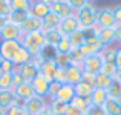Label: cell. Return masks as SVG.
<instances>
[{"label": "cell", "instance_id": "35", "mask_svg": "<svg viewBox=\"0 0 121 115\" xmlns=\"http://www.w3.org/2000/svg\"><path fill=\"white\" fill-rule=\"evenodd\" d=\"M101 74H106L107 77H110V78H115L117 74H118V69H117L115 63H109V62H104L103 66H101Z\"/></svg>", "mask_w": 121, "mask_h": 115}, {"label": "cell", "instance_id": "49", "mask_svg": "<svg viewBox=\"0 0 121 115\" xmlns=\"http://www.w3.org/2000/svg\"><path fill=\"white\" fill-rule=\"evenodd\" d=\"M66 115H83L80 111H77L74 106H71L69 104V107H68V111H66Z\"/></svg>", "mask_w": 121, "mask_h": 115}, {"label": "cell", "instance_id": "8", "mask_svg": "<svg viewBox=\"0 0 121 115\" xmlns=\"http://www.w3.org/2000/svg\"><path fill=\"white\" fill-rule=\"evenodd\" d=\"M49 12H51L49 0H35V2H31V6H29V15L31 17L43 20Z\"/></svg>", "mask_w": 121, "mask_h": 115}, {"label": "cell", "instance_id": "13", "mask_svg": "<svg viewBox=\"0 0 121 115\" xmlns=\"http://www.w3.org/2000/svg\"><path fill=\"white\" fill-rule=\"evenodd\" d=\"M31 86H32V91H34V95H39V97H43V98H48V91H49V83L46 81L41 74H39L35 78L31 81Z\"/></svg>", "mask_w": 121, "mask_h": 115}, {"label": "cell", "instance_id": "12", "mask_svg": "<svg viewBox=\"0 0 121 115\" xmlns=\"http://www.w3.org/2000/svg\"><path fill=\"white\" fill-rule=\"evenodd\" d=\"M17 72L22 75V78H23L25 81L31 83L37 75L40 74V68L34 62H28V63H25V65H22L20 68H17Z\"/></svg>", "mask_w": 121, "mask_h": 115}, {"label": "cell", "instance_id": "16", "mask_svg": "<svg viewBox=\"0 0 121 115\" xmlns=\"http://www.w3.org/2000/svg\"><path fill=\"white\" fill-rule=\"evenodd\" d=\"M57 66L54 63V60H44L43 65L40 66V74L46 78L48 83H52L55 80V74H57Z\"/></svg>", "mask_w": 121, "mask_h": 115}, {"label": "cell", "instance_id": "39", "mask_svg": "<svg viewBox=\"0 0 121 115\" xmlns=\"http://www.w3.org/2000/svg\"><path fill=\"white\" fill-rule=\"evenodd\" d=\"M101 57H103L104 62L115 63V60H117V49H115V48H103V51H101Z\"/></svg>", "mask_w": 121, "mask_h": 115}, {"label": "cell", "instance_id": "30", "mask_svg": "<svg viewBox=\"0 0 121 115\" xmlns=\"http://www.w3.org/2000/svg\"><path fill=\"white\" fill-rule=\"evenodd\" d=\"M28 17H29V11H11V14L8 15V20L20 26Z\"/></svg>", "mask_w": 121, "mask_h": 115}, {"label": "cell", "instance_id": "40", "mask_svg": "<svg viewBox=\"0 0 121 115\" xmlns=\"http://www.w3.org/2000/svg\"><path fill=\"white\" fill-rule=\"evenodd\" d=\"M54 81L60 83V84H66V83H68V74H66V69H63V68L57 69L55 80H54Z\"/></svg>", "mask_w": 121, "mask_h": 115}, {"label": "cell", "instance_id": "17", "mask_svg": "<svg viewBox=\"0 0 121 115\" xmlns=\"http://www.w3.org/2000/svg\"><path fill=\"white\" fill-rule=\"evenodd\" d=\"M15 103V95L12 89H5L2 91L0 89V111H8L12 104Z\"/></svg>", "mask_w": 121, "mask_h": 115}, {"label": "cell", "instance_id": "22", "mask_svg": "<svg viewBox=\"0 0 121 115\" xmlns=\"http://www.w3.org/2000/svg\"><path fill=\"white\" fill-rule=\"evenodd\" d=\"M60 22H61V18H60L55 12L51 11L49 14L41 20V23H43V31L44 29H57L58 25H60Z\"/></svg>", "mask_w": 121, "mask_h": 115}, {"label": "cell", "instance_id": "53", "mask_svg": "<svg viewBox=\"0 0 121 115\" xmlns=\"http://www.w3.org/2000/svg\"><path fill=\"white\" fill-rule=\"evenodd\" d=\"M117 60H120V62H121V48L117 49Z\"/></svg>", "mask_w": 121, "mask_h": 115}, {"label": "cell", "instance_id": "6", "mask_svg": "<svg viewBox=\"0 0 121 115\" xmlns=\"http://www.w3.org/2000/svg\"><path fill=\"white\" fill-rule=\"evenodd\" d=\"M95 37L103 48H110V44L115 43V28L95 26Z\"/></svg>", "mask_w": 121, "mask_h": 115}, {"label": "cell", "instance_id": "14", "mask_svg": "<svg viewBox=\"0 0 121 115\" xmlns=\"http://www.w3.org/2000/svg\"><path fill=\"white\" fill-rule=\"evenodd\" d=\"M12 91H14V95H15V98H17V100L26 101V100H29L31 97H34V91H32V86H31L29 81L20 83V84L15 86Z\"/></svg>", "mask_w": 121, "mask_h": 115}, {"label": "cell", "instance_id": "21", "mask_svg": "<svg viewBox=\"0 0 121 115\" xmlns=\"http://www.w3.org/2000/svg\"><path fill=\"white\" fill-rule=\"evenodd\" d=\"M48 107L51 109V112L54 115H66V111H68L69 104L60 101L58 98H52V100L48 101Z\"/></svg>", "mask_w": 121, "mask_h": 115}, {"label": "cell", "instance_id": "11", "mask_svg": "<svg viewBox=\"0 0 121 115\" xmlns=\"http://www.w3.org/2000/svg\"><path fill=\"white\" fill-rule=\"evenodd\" d=\"M57 29L60 31V34H61L63 37L68 38L71 34H74L77 29H80V23H78L75 15H69V17H66V18H61V22H60Z\"/></svg>", "mask_w": 121, "mask_h": 115}, {"label": "cell", "instance_id": "15", "mask_svg": "<svg viewBox=\"0 0 121 115\" xmlns=\"http://www.w3.org/2000/svg\"><path fill=\"white\" fill-rule=\"evenodd\" d=\"M22 28V32L23 34H31V32H39V31H43V23H41L40 18L35 17H28L23 23L20 25Z\"/></svg>", "mask_w": 121, "mask_h": 115}, {"label": "cell", "instance_id": "23", "mask_svg": "<svg viewBox=\"0 0 121 115\" xmlns=\"http://www.w3.org/2000/svg\"><path fill=\"white\" fill-rule=\"evenodd\" d=\"M104 111L106 115H121V100H113V98H107L104 103Z\"/></svg>", "mask_w": 121, "mask_h": 115}, {"label": "cell", "instance_id": "25", "mask_svg": "<svg viewBox=\"0 0 121 115\" xmlns=\"http://www.w3.org/2000/svg\"><path fill=\"white\" fill-rule=\"evenodd\" d=\"M43 35H44V41L48 44H51V46H57V43L63 38L58 29H44Z\"/></svg>", "mask_w": 121, "mask_h": 115}, {"label": "cell", "instance_id": "24", "mask_svg": "<svg viewBox=\"0 0 121 115\" xmlns=\"http://www.w3.org/2000/svg\"><path fill=\"white\" fill-rule=\"evenodd\" d=\"M68 38H69L71 46L74 48V49H78V48H80L81 44L86 41V32H84V29H81V28H80V29H77L74 34H71Z\"/></svg>", "mask_w": 121, "mask_h": 115}, {"label": "cell", "instance_id": "2", "mask_svg": "<svg viewBox=\"0 0 121 115\" xmlns=\"http://www.w3.org/2000/svg\"><path fill=\"white\" fill-rule=\"evenodd\" d=\"M44 35L43 31H39V32H31V34H23L20 38V44L23 49H26V52L29 54L31 57H35L40 54L41 48L44 46Z\"/></svg>", "mask_w": 121, "mask_h": 115}, {"label": "cell", "instance_id": "18", "mask_svg": "<svg viewBox=\"0 0 121 115\" xmlns=\"http://www.w3.org/2000/svg\"><path fill=\"white\" fill-rule=\"evenodd\" d=\"M74 97H75V89H74V86H71V84H61L60 86V89H58V92H57V97L55 98H58L60 101H63V103H71L72 100H74Z\"/></svg>", "mask_w": 121, "mask_h": 115}, {"label": "cell", "instance_id": "27", "mask_svg": "<svg viewBox=\"0 0 121 115\" xmlns=\"http://www.w3.org/2000/svg\"><path fill=\"white\" fill-rule=\"evenodd\" d=\"M11 62H12V65H14L15 68H20L22 65H25V63L31 62V55L26 52V49L20 48V49H18V52L14 55V58H12Z\"/></svg>", "mask_w": 121, "mask_h": 115}, {"label": "cell", "instance_id": "29", "mask_svg": "<svg viewBox=\"0 0 121 115\" xmlns=\"http://www.w3.org/2000/svg\"><path fill=\"white\" fill-rule=\"evenodd\" d=\"M74 89H75V95H77V97L87 98V100H89V97H91L92 91H94V88H92V86L86 84V83H83V81H80L78 84H75Z\"/></svg>", "mask_w": 121, "mask_h": 115}, {"label": "cell", "instance_id": "31", "mask_svg": "<svg viewBox=\"0 0 121 115\" xmlns=\"http://www.w3.org/2000/svg\"><path fill=\"white\" fill-rule=\"evenodd\" d=\"M113 78H110V77H107L106 74H101V72H98L97 75H95V88H100V89H106L110 86V83H112Z\"/></svg>", "mask_w": 121, "mask_h": 115}, {"label": "cell", "instance_id": "45", "mask_svg": "<svg viewBox=\"0 0 121 115\" xmlns=\"http://www.w3.org/2000/svg\"><path fill=\"white\" fill-rule=\"evenodd\" d=\"M15 69H17V68H15L14 65H12V62H9V60H3L0 72H14Z\"/></svg>", "mask_w": 121, "mask_h": 115}, {"label": "cell", "instance_id": "26", "mask_svg": "<svg viewBox=\"0 0 121 115\" xmlns=\"http://www.w3.org/2000/svg\"><path fill=\"white\" fill-rule=\"evenodd\" d=\"M107 97L113 98V100H121V81L118 78H113L110 86L107 88Z\"/></svg>", "mask_w": 121, "mask_h": 115}, {"label": "cell", "instance_id": "55", "mask_svg": "<svg viewBox=\"0 0 121 115\" xmlns=\"http://www.w3.org/2000/svg\"><path fill=\"white\" fill-rule=\"evenodd\" d=\"M2 63H3V58H2V55H0V69H2Z\"/></svg>", "mask_w": 121, "mask_h": 115}, {"label": "cell", "instance_id": "52", "mask_svg": "<svg viewBox=\"0 0 121 115\" xmlns=\"http://www.w3.org/2000/svg\"><path fill=\"white\" fill-rule=\"evenodd\" d=\"M39 115H54L52 112H51V109H49V107H46V109H44L43 111V112H40Z\"/></svg>", "mask_w": 121, "mask_h": 115}, {"label": "cell", "instance_id": "20", "mask_svg": "<svg viewBox=\"0 0 121 115\" xmlns=\"http://www.w3.org/2000/svg\"><path fill=\"white\" fill-rule=\"evenodd\" d=\"M66 74H68V84L75 86L81 81L83 68L81 66H69V68H66Z\"/></svg>", "mask_w": 121, "mask_h": 115}, {"label": "cell", "instance_id": "3", "mask_svg": "<svg viewBox=\"0 0 121 115\" xmlns=\"http://www.w3.org/2000/svg\"><path fill=\"white\" fill-rule=\"evenodd\" d=\"M48 107V100L43 97H39V95H34L29 100H26L25 103V112L28 115H39L40 112H43Z\"/></svg>", "mask_w": 121, "mask_h": 115}, {"label": "cell", "instance_id": "41", "mask_svg": "<svg viewBox=\"0 0 121 115\" xmlns=\"http://www.w3.org/2000/svg\"><path fill=\"white\" fill-rule=\"evenodd\" d=\"M11 14V5L9 0H0V15L8 18V15Z\"/></svg>", "mask_w": 121, "mask_h": 115}, {"label": "cell", "instance_id": "43", "mask_svg": "<svg viewBox=\"0 0 121 115\" xmlns=\"http://www.w3.org/2000/svg\"><path fill=\"white\" fill-rule=\"evenodd\" d=\"M84 115H106V111H104L103 106H94V104H91L87 112Z\"/></svg>", "mask_w": 121, "mask_h": 115}, {"label": "cell", "instance_id": "9", "mask_svg": "<svg viewBox=\"0 0 121 115\" xmlns=\"http://www.w3.org/2000/svg\"><path fill=\"white\" fill-rule=\"evenodd\" d=\"M104 60L103 57H101V52L100 54H95V55H91V57H86L84 60H83V71L84 72H91V74L97 75L98 72L101 71V66H103Z\"/></svg>", "mask_w": 121, "mask_h": 115}, {"label": "cell", "instance_id": "34", "mask_svg": "<svg viewBox=\"0 0 121 115\" xmlns=\"http://www.w3.org/2000/svg\"><path fill=\"white\" fill-rule=\"evenodd\" d=\"M0 89H12V72H0Z\"/></svg>", "mask_w": 121, "mask_h": 115}, {"label": "cell", "instance_id": "44", "mask_svg": "<svg viewBox=\"0 0 121 115\" xmlns=\"http://www.w3.org/2000/svg\"><path fill=\"white\" fill-rule=\"evenodd\" d=\"M81 81L86 83V84H89V86H92V88H95V75L91 74V72H84V71H83Z\"/></svg>", "mask_w": 121, "mask_h": 115}, {"label": "cell", "instance_id": "10", "mask_svg": "<svg viewBox=\"0 0 121 115\" xmlns=\"http://www.w3.org/2000/svg\"><path fill=\"white\" fill-rule=\"evenodd\" d=\"M51 11L55 12L60 18H66L69 15H74V11L71 8L69 0H49Z\"/></svg>", "mask_w": 121, "mask_h": 115}, {"label": "cell", "instance_id": "51", "mask_svg": "<svg viewBox=\"0 0 121 115\" xmlns=\"http://www.w3.org/2000/svg\"><path fill=\"white\" fill-rule=\"evenodd\" d=\"M6 22H8V18H6V17H3V15H0V29L3 28V25H5Z\"/></svg>", "mask_w": 121, "mask_h": 115}, {"label": "cell", "instance_id": "1", "mask_svg": "<svg viewBox=\"0 0 121 115\" xmlns=\"http://www.w3.org/2000/svg\"><path fill=\"white\" fill-rule=\"evenodd\" d=\"M97 12L98 8L91 2H84L83 6L78 11H75V17H77L78 23H80L81 29H92L97 26Z\"/></svg>", "mask_w": 121, "mask_h": 115}, {"label": "cell", "instance_id": "47", "mask_svg": "<svg viewBox=\"0 0 121 115\" xmlns=\"http://www.w3.org/2000/svg\"><path fill=\"white\" fill-rule=\"evenodd\" d=\"M23 81H25V80L22 78V75L18 74V72H17V69H15V71L12 72V89H14L15 86H18L20 83H23Z\"/></svg>", "mask_w": 121, "mask_h": 115}, {"label": "cell", "instance_id": "57", "mask_svg": "<svg viewBox=\"0 0 121 115\" xmlns=\"http://www.w3.org/2000/svg\"><path fill=\"white\" fill-rule=\"evenodd\" d=\"M0 115H6V114H5V111H0Z\"/></svg>", "mask_w": 121, "mask_h": 115}, {"label": "cell", "instance_id": "50", "mask_svg": "<svg viewBox=\"0 0 121 115\" xmlns=\"http://www.w3.org/2000/svg\"><path fill=\"white\" fill-rule=\"evenodd\" d=\"M115 41L121 43V26H115Z\"/></svg>", "mask_w": 121, "mask_h": 115}, {"label": "cell", "instance_id": "28", "mask_svg": "<svg viewBox=\"0 0 121 115\" xmlns=\"http://www.w3.org/2000/svg\"><path fill=\"white\" fill-rule=\"evenodd\" d=\"M69 104H71V106H74L77 111H80V112L84 115L86 112H87L89 106H91V101H89L87 98H81V97H77V95H75L74 100H72Z\"/></svg>", "mask_w": 121, "mask_h": 115}, {"label": "cell", "instance_id": "54", "mask_svg": "<svg viewBox=\"0 0 121 115\" xmlns=\"http://www.w3.org/2000/svg\"><path fill=\"white\" fill-rule=\"evenodd\" d=\"M117 78H118L120 81H121V72H118V74H117Z\"/></svg>", "mask_w": 121, "mask_h": 115}, {"label": "cell", "instance_id": "5", "mask_svg": "<svg viewBox=\"0 0 121 115\" xmlns=\"http://www.w3.org/2000/svg\"><path fill=\"white\" fill-rule=\"evenodd\" d=\"M22 35H23L22 28L18 26V25L12 23V22H9V20L3 25V28L0 29V40H18L20 41Z\"/></svg>", "mask_w": 121, "mask_h": 115}, {"label": "cell", "instance_id": "36", "mask_svg": "<svg viewBox=\"0 0 121 115\" xmlns=\"http://www.w3.org/2000/svg\"><path fill=\"white\" fill-rule=\"evenodd\" d=\"M54 63H55L57 68H69L71 66V60H69V54H57L55 58H54Z\"/></svg>", "mask_w": 121, "mask_h": 115}, {"label": "cell", "instance_id": "38", "mask_svg": "<svg viewBox=\"0 0 121 115\" xmlns=\"http://www.w3.org/2000/svg\"><path fill=\"white\" fill-rule=\"evenodd\" d=\"M69 60H71V66H81L84 57L81 55V52L78 49H74V48H72V51L69 52Z\"/></svg>", "mask_w": 121, "mask_h": 115}, {"label": "cell", "instance_id": "46", "mask_svg": "<svg viewBox=\"0 0 121 115\" xmlns=\"http://www.w3.org/2000/svg\"><path fill=\"white\" fill-rule=\"evenodd\" d=\"M113 17H115V26H121V5H117L112 8Z\"/></svg>", "mask_w": 121, "mask_h": 115}, {"label": "cell", "instance_id": "32", "mask_svg": "<svg viewBox=\"0 0 121 115\" xmlns=\"http://www.w3.org/2000/svg\"><path fill=\"white\" fill-rule=\"evenodd\" d=\"M11 11H29L31 0H9Z\"/></svg>", "mask_w": 121, "mask_h": 115}, {"label": "cell", "instance_id": "19", "mask_svg": "<svg viewBox=\"0 0 121 115\" xmlns=\"http://www.w3.org/2000/svg\"><path fill=\"white\" fill-rule=\"evenodd\" d=\"M107 91L106 89H100V88H94L91 97H89V101L94 106H104V103L107 101Z\"/></svg>", "mask_w": 121, "mask_h": 115}, {"label": "cell", "instance_id": "33", "mask_svg": "<svg viewBox=\"0 0 121 115\" xmlns=\"http://www.w3.org/2000/svg\"><path fill=\"white\" fill-rule=\"evenodd\" d=\"M40 55H41V58H43V60H54V58H55V55H57L55 46H51V44L44 43V46L41 48V51H40Z\"/></svg>", "mask_w": 121, "mask_h": 115}, {"label": "cell", "instance_id": "4", "mask_svg": "<svg viewBox=\"0 0 121 115\" xmlns=\"http://www.w3.org/2000/svg\"><path fill=\"white\" fill-rule=\"evenodd\" d=\"M20 48L22 44L18 40H0V55H2L3 60L11 62Z\"/></svg>", "mask_w": 121, "mask_h": 115}, {"label": "cell", "instance_id": "48", "mask_svg": "<svg viewBox=\"0 0 121 115\" xmlns=\"http://www.w3.org/2000/svg\"><path fill=\"white\" fill-rule=\"evenodd\" d=\"M22 111H23L22 107H18V106H15V104H12V106L9 107V109L6 111L5 114H6V115H20Z\"/></svg>", "mask_w": 121, "mask_h": 115}, {"label": "cell", "instance_id": "37", "mask_svg": "<svg viewBox=\"0 0 121 115\" xmlns=\"http://www.w3.org/2000/svg\"><path fill=\"white\" fill-rule=\"evenodd\" d=\"M55 49H57V54H69L72 51V46H71V43H69V38L63 37L61 40L57 43Z\"/></svg>", "mask_w": 121, "mask_h": 115}, {"label": "cell", "instance_id": "56", "mask_svg": "<svg viewBox=\"0 0 121 115\" xmlns=\"http://www.w3.org/2000/svg\"><path fill=\"white\" fill-rule=\"evenodd\" d=\"M20 115H28V114L25 112V109H23V111H22V112H20Z\"/></svg>", "mask_w": 121, "mask_h": 115}, {"label": "cell", "instance_id": "42", "mask_svg": "<svg viewBox=\"0 0 121 115\" xmlns=\"http://www.w3.org/2000/svg\"><path fill=\"white\" fill-rule=\"evenodd\" d=\"M60 86H61V84H60V83H57V81L49 83V91H48V98H49V100H52V98L57 97V92H58Z\"/></svg>", "mask_w": 121, "mask_h": 115}, {"label": "cell", "instance_id": "7", "mask_svg": "<svg viewBox=\"0 0 121 115\" xmlns=\"http://www.w3.org/2000/svg\"><path fill=\"white\" fill-rule=\"evenodd\" d=\"M97 26L100 28H115V17L113 11L109 6L100 8L97 12Z\"/></svg>", "mask_w": 121, "mask_h": 115}]
</instances>
